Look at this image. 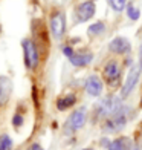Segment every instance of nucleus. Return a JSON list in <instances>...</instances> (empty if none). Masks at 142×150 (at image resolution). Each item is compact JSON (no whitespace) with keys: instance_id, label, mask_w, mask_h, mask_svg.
<instances>
[{"instance_id":"39448f33","label":"nucleus","mask_w":142,"mask_h":150,"mask_svg":"<svg viewBox=\"0 0 142 150\" xmlns=\"http://www.w3.org/2000/svg\"><path fill=\"white\" fill-rule=\"evenodd\" d=\"M103 75H104V80L109 83V86H112V87L116 86L119 83V77H121V69L116 61H109L104 66Z\"/></svg>"},{"instance_id":"f3484780","label":"nucleus","mask_w":142,"mask_h":150,"mask_svg":"<svg viewBox=\"0 0 142 150\" xmlns=\"http://www.w3.org/2000/svg\"><path fill=\"white\" fill-rule=\"evenodd\" d=\"M109 3L116 12H121L125 8V0H109Z\"/></svg>"},{"instance_id":"f03ea898","label":"nucleus","mask_w":142,"mask_h":150,"mask_svg":"<svg viewBox=\"0 0 142 150\" xmlns=\"http://www.w3.org/2000/svg\"><path fill=\"white\" fill-rule=\"evenodd\" d=\"M22 46H23V57H25L26 67L31 71H35L40 63V54H38L37 45L31 38H25L22 42Z\"/></svg>"},{"instance_id":"9d476101","label":"nucleus","mask_w":142,"mask_h":150,"mask_svg":"<svg viewBox=\"0 0 142 150\" xmlns=\"http://www.w3.org/2000/svg\"><path fill=\"white\" fill-rule=\"evenodd\" d=\"M11 80L8 77H0V106H3L8 101L11 95Z\"/></svg>"},{"instance_id":"4468645a","label":"nucleus","mask_w":142,"mask_h":150,"mask_svg":"<svg viewBox=\"0 0 142 150\" xmlns=\"http://www.w3.org/2000/svg\"><path fill=\"white\" fill-rule=\"evenodd\" d=\"M12 144L14 142H12V138L9 135H0V150H12Z\"/></svg>"},{"instance_id":"423d86ee","label":"nucleus","mask_w":142,"mask_h":150,"mask_svg":"<svg viewBox=\"0 0 142 150\" xmlns=\"http://www.w3.org/2000/svg\"><path fill=\"white\" fill-rule=\"evenodd\" d=\"M84 122H86V109L81 107V109H77L75 112H72V115L67 120L66 127L69 130H78V129L84 126Z\"/></svg>"},{"instance_id":"6e6552de","label":"nucleus","mask_w":142,"mask_h":150,"mask_svg":"<svg viewBox=\"0 0 142 150\" xmlns=\"http://www.w3.org/2000/svg\"><path fill=\"white\" fill-rule=\"evenodd\" d=\"M86 92L90 97H99L101 95V92H103V81H101L98 75H90L86 80Z\"/></svg>"},{"instance_id":"6ab92c4d","label":"nucleus","mask_w":142,"mask_h":150,"mask_svg":"<svg viewBox=\"0 0 142 150\" xmlns=\"http://www.w3.org/2000/svg\"><path fill=\"white\" fill-rule=\"evenodd\" d=\"M63 54H64V55H66L67 58H70L75 52H73V49H72L70 46H64V47H63Z\"/></svg>"},{"instance_id":"1a4fd4ad","label":"nucleus","mask_w":142,"mask_h":150,"mask_svg":"<svg viewBox=\"0 0 142 150\" xmlns=\"http://www.w3.org/2000/svg\"><path fill=\"white\" fill-rule=\"evenodd\" d=\"M130 42L124 37H116L110 42V51L115 54H125L130 51Z\"/></svg>"},{"instance_id":"f8f14e48","label":"nucleus","mask_w":142,"mask_h":150,"mask_svg":"<svg viewBox=\"0 0 142 150\" xmlns=\"http://www.w3.org/2000/svg\"><path fill=\"white\" fill-rule=\"evenodd\" d=\"M75 103H77V97H75V95H73V93H67V95H64V97L57 100V109H58V110H66V109L72 107Z\"/></svg>"},{"instance_id":"7ed1b4c3","label":"nucleus","mask_w":142,"mask_h":150,"mask_svg":"<svg viewBox=\"0 0 142 150\" xmlns=\"http://www.w3.org/2000/svg\"><path fill=\"white\" fill-rule=\"evenodd\" d=\"M51 32H52L53 38H57V40H60L64 35V32H66V18H64L63 12L57 11V12L52 14V17H51Z\"/></svg>"},{"instance_id":"412c9836","label":"nucleus","mask_w":142,"mask_h":150,"mask_svg":"<svg viewBox=\"0 0 142 150\" xmlns=\"http://www.w3.org/2000/svg\"><path fill=\"white\" fill-rule=\"evenodd\" d=\"M139 67L142 69V45H141V49H139Z\"/></svg>"},{"instance_id":"f257e3e1","label":"nucleus","mask_w":142,"mask_h":150,"mask_svg":"<svg viewBox=\"0 0 142 150\" xmlns=\"http://www.w3.org/2000/svg\"><path fill=\"white\" fill-rule=\"evenodd\" d=\"M127 120H128V109H127V106H121L113 115H110L107 118L104 129L109 133H115V132L121 130L127 124Z\"/></svg>"},{"instance_id":"0eeeda50","label":"nucleus","mask_w":142,"mask_h":150,"mask_svg":"<svg viewBox=\"0 0 142 150\" xmlns=\"http://www.w3.org/2000/svg\"><path fill=\"white\" fill-rule=\"evenodd\" d=\"M93 16H95V2H92V0L83 2L77 8V17L79 22H87Z\"/></svg>"},{"instance_id":"ddd939ff","label":"nucleus","mask_w":142,"mask_h":150,"mask_svg":"<svg viewBox=\"0 0 142 150\" xmlns=\"http://www.w3.org/2000/svg\"><path fill=\"white\" fill-rule=\"evenodd\" d=\"M105 31V25L103 22H96V23H93L89 26V35H99V34H103Z\"/></svg>"},{"instance_id":"aec40b11","label":"nucleus","mask_w":142,"mask_h":150,"mask_svg":"<svg viewBox=\"0 0 142 150\" xmlns=\"http://www.w3.org/2000/svg\"><path fill=\"white\" fill-rule=\"evenodd\" d=\"M28 150H43V147L38 144V142H34V144H31V147Z\"/></svg>"},{"instance_id":"dca6fc26","label":"nucleus","mask_w":142,"mask_h":150,"mask_svg":"<svg viewBox=\"0 0 142 150\" xmlns=\"http://www.w3.org/2000/svg\"><path fill=\"white\" fill-rule=\"evenodd\" d=\"M125 139L124 138H119V139H116V141H113L112 144H109V150H127V147H125Z\"/></svg>"},{"instance_id":"20e7f679","label":"nucleus","mask_w":142,"mask_h":150,"mask_svg":"<svg viewBox=\"0 0 142 150\" xmlns=\"http://www.w3.org/2000/svg\"><path fill=\"white\" fill-rule=\"evenodd\" d=\"M139 75H141V67H138V66H134L128 71L125 83L122 84V89H121V97L122 98L128 97V93L134 89V86H136L138 81H139Z\"/></svg>"},{"instance_id":"4be33fe9","label":"nucleus","mask_w":142,"mask_h":150,"mask_svg":"<svg viewBox=\"0 0 142 150\" xmlns=\"http://www.w3.org/2000/svg\"><path fill=\"white\" fill-rule=\"evenodd\" d=\"M83 150H90V149H83Z\"/></svg>"},{"instance_id":"9b49d317","label":"nucleus","mask_w":142,"mask_h":150,"mask_svg":"<svg viewBox=\"0 0 142 150\" xmlns=\"http://www.w3.org/2000/svg\"><path fill=\"white\" fill-rule=\"evenodd\" d=\"M69 60H70V63L73 66L83 67V66H87L93 60V55H92V54H89V52H81V54H73Z\"/></svg>"},{"instance_id":"2eb2a0df","label":"nucleus","mask_w":142,"mask_h":150,"mask_svg":"<svg viewBox=\"0 0 142 150\" xmlns=\"http://www.w3.org/2000/svg\"><path fill=\"white\" fill-rule=\"evenodd\" d=\"M127 16H128V18H131V20H138L139 16H141V11L136 8V6L128 5L127 6Z\"/></svg>"},{"instance_id":"a211bd4d","label":"nucleus","mask_w":142,"mask_h":150,"mask_svg":"<svg viewBox=\"0 0 142 150\" xmlns=\"http://www.w3.org/2000/svg\"><path fill=\"white\" fill-rule=\"evenodd\" d=\"M23 122H25L23 115H20L18 112H17V113H14V117H12V126H14L15 129H18V127H22Z\"/></svg>"}]
</instances>
